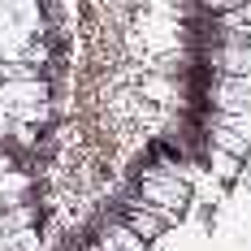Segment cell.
Returning a JSON list of instances; mask_svg holds the SVG:
<instances>
[{
    "label": "cell",
    "instance_id": "cell-1",
    "mask_svg": "<svg viewBox=\"0 0 251 251\" xmlns=\"http://www.w3.org/2000/svg\"><path fill=\"white\" fill-rule=\"evenodd\" d=\"M134 200L151 203L156 212H165L169 221H182L186 217V208H191V182L186 174L177 169V165H148L143 174H139V186H134Z\"/></svg>",
    "mask_w": 251,
    "mask_h": 251
},
{
    "label": "cell",
    "instance_id": "cell-2",
    "mask_svg": "<svg viewBox=\"0 0 251 251\" xmlns=\"http://www.w3.org/2000/svg\"><path fill=\"white\" fill-rule=\"evenodd\" d=\"M122 226L134 229V234L151 247V243H160V238L169 234V226H174V221H169L165 212H156L151 203H143V200H126V203H122Z\"/></svg>",
    "mask_w": 251,
    "mask_h": 251
},
{
    "label": "cell",
    "instance_id": "cell-3",
    "mask_svg": "<svg viewBox=\"0 0 251 251\" xmlns=\"http://www.w3.org/2000/svg\"><path fill=\"white\" fill-rule=\"evenodd\" d=\"M212 104L226 113V117H238V113H247V78H234V74H221V82L212 87Z\"/></svg>",
    "mask_w": 251,
    "mask_h": 251
},
{
    "label": "cell",
    "instance_id": "cell-4",
    "mask_svg": "<svg viewBox=\"0 0 251 251\" xmlns=\"http://www.w3.org/2000/svg\"><path fill=\"white\" fill-rule=\"evenodd\" d=\"M96 247L100 251H148V243L134 234V229H126L122 221H113V226H104L96 234Z\"/></svg>",
    "mask_w": 251,
    "mask_h": 251
},
{
    "label": "cell",
    "instance_id": "cell-5",
    "mask_svg": "<svg viewBox=\"0 0 251 251\" xmlns=\"http://www.w3.org/2000/svg\"><path fill=\"white\" fill-rule=\"evenodd\" d=\"M208 174L217 177V182H238V174H243V160L234 156V151H226V148H208Z\"/></svg>",
    "mask_w": 251,
    "mask_h": 251
},
{
    "label": "cell",
    "instance_id": "cell-6",
    "mask_svg": "<svg viewBox=\"0 0 251 251\" xmlns=\"http://www.w3.org/2000/svg\"><path fill=\"white\" fill-rule=\"evenodd\" d=\"M212 143H217V148H226V151H234L238 160H247V151H251L247 134H243V130H238L234 122H226V117L212 126Z\"/></svg>",
    "mask_w": 251,
    "mask_h": 251
},
{
    "label": "cell",
    "instance_id": "cell-7",
    "mask_svg": "<svg viewBox=\"0 0 251 251\" xmlns=\"http://www.w3.org/2000/svg\"><path fill=\"white\" fill-rule=\"evenodd\" d=\"M0 251H44V234L39 226L9 229V234H0Z\"/></svg>",
    "mask_w": 251,
    "mask_h": 251
},
{
    "label": "cell",
    "instance_id": "cell-8",
    "mask_svg": "<svg viewBox=\"0 0 251 251\" xmlns=\"http://www.w3.org/2000/svg\"><path fill=\"white\" fill-rule=\"evenodd\" d=\"M200 4L208 9V13H229V9H243L247 0H200Z\"/></svg>",
    "mask_w": 251,
    "mask_h": 251
}]
</instances>
